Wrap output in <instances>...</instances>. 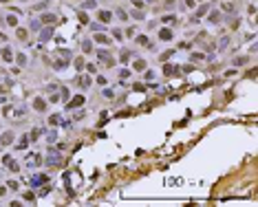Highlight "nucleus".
<instances>
[{"label":"nucleus","mask_w":258,"mask_h":207,"mask_svg":"<svg viewBox=\"0 0 258 207\" xmlns=\"http://www.w3.org/2000/svg\"><path fill=\"white\" fill-rule=\"evenodd\" d=\"M33 108L38 110V112H44V110H46V101L42 99V97H38V99L33 101Z\"/></svg>","instance_id":"nucleus-6"},{"label":"nucleus","mask_w":258,"mask_h":207,"mask_svg":"<svg viewBox=\"0 0 258 207\" xmlns=\"http://www.w3.org/2000/svg\"><path fill=\"white\" fill-rule=\"evenodd\" d=\"M0 2H9V0H0Z\"/></svg>","instance_id":"nucleus-36"},{"label":"nucleus","mask_w":258,"mask_h":207,"mask_svg":"<svg viewBox=\"0 0 258 207\" xmlns=\"http://www.w3.org/2000/svg\"><path fill=\"white\" fill-rule=\"evenodd\" d=\"M97 58H99V62H104L106 66H110V64H113V58H110L108 51H97Z\"/></svg>","instance_id":"nucleus-2"},{"label":"nucleus","mask_w":258,"mask_h":207,"mask_svg":"<svg viewBox=\"0 0 258 207\" xmlns=\"http://www.w3.org/2000/svg\"><path fill=\"white\" fill-rule=\"evenodd\" d=\"M218 20H221V16H218L216 11H214V13H210V22H218Z\"/></svg>","instance_id":"nucleus-21"},{"label":"nucleus","mask_w":258,"mask_h":207,"mask_svg":"<svg viewBox=\"0 0 258 207\" xmlns=\"http://www.w3.org/2000/svg\"><path fill=\"white\" fill-rule=\"evenodd\" d=\"M185 5H188V7L192 9V7H194V5H196V0H185Z\"/></svg>","instance_id":"nucleus-33"},{"label":"nucleus","mask_w":258,"mask_h":207,"mask_svg":"<svg viewBox=\"0 0 258 207\" xmlns=\"http://www.w3.org/2000/svg\"><path fill=\"white\" fill-rule=\"evenodd\" d=\"M245 62H247V58H245V55H243V58H236V60H234V64H236V66H241V64H245Z\"/></svg>","instance_id":"nucleus-20"},{"label":"nucleus","mask_w":258,"mask_h":207,"mask_svg":"<svg viewBox=\"0 0 258 207\" xmlns=\"http://www.w3.org/2000/svg\"><path fill=\"white\" fill-rule=\"evenodd\" d=\"M170 55H174V53H172V51H166V53H163V55H161V60H163V62H166V60L170 58Z\"/></svg>","instance_id":"nucleus-30"},{"label":"nucleus","mask_w":258,"mask_h":207,"mask_svg":"<svg viewBox=\"0 0 258 207\" xmlns=\"http://www.w3.org/2000/svg\"><path fill=\"white\" fill-rule=\"evenodd\" d=\"M223 11H227V13H234V11H236V7H234L232 2H223Z\"/></svg>","instance_id":"nucleus-17"},{"label":"nucleus","mask_w":258,"mask_h":207,"mask_svg":"<svg viewBox=\"0 0 258 207\" xmlns=\"http://www.w3.org/2000/svg\"><path fill=\"white\" fill-rule=\"evenodd\" d=\"M119 75H121V79H126V77L130 75V71H128V68H121V71H119Z\"/></svg>","instance_id":"nucleus-27"},{"label":"nucleus","mask_w":258,"mask_h":207,"mask_svg":"<svg viewBox=\"0 0 258 207\" xmlns=\"http://www.w3.org/2000/svg\"><path fill=\"white\" fill-rule=\"evenodd\" d=\"M133 66H135V71H143V68H146V62H143V60H135Z\"/></svg>","instance_id":"nucleus-14"},{"label":"nucleus","mask_w":258,"mask_h":207,"mask_svg":"<svg viewBox=\"0 0 258 207\" xmlns=\"http://www.w3.org/2000/svg\"><path fill=\"white\" fill-rule=\"evenodd\" d=\"M18 64H20V66H25V64H27V58H25V55H22V53L18 55Z\"/></svg>","instance_id":"nucleus-25"},{"label":"nucleus","mask_w":258,"mask_h":207,"mask_svg":"<svg viewBox=\"0 0 258 207\" xmlns=\"http://www.w3.org/2000/svg\"><path fill=\"white\" fill-rule=\"evenodd\" d=\"M40 20H42V24H46V26H49V24H55V22H58V18L53 16V13H44Z\"/></svg>","instance_id":"nucleus-4"},{"label":"nucleus","mask_w":258,"mask_h":207,"mask_svg":"<svg viewBox=\"0 0 258 207\" xmlns=\"http://www.w3.org/2000/svg\"><path fill=\"white\" fill-rule=\"evenodd\" d=\"M27 143H29V134H25V137L20 139V143H18V150H25V148H27Z\"/></svg>","instance_id":"nucleus-16"},{"label":"nucleus","mask_w":258,"mask_h":207,"mask_svg":"<svg viewBox=\"0 0 258 207\" xmlns=\"http://www.w3.org/2000/svg\"><path fill=\"white\" fill-rule=\"evenodd\" d=\"M97 18H99L101 22H110V18H113V13H110V11H99V13H97Z\"/></svg>","instance_id":"nucleus-11"},{"label":"nucleus","mask_w":258,"mask_h":207,"mask_svg":"<svg viewBox=\"0 0 258 207\" xmlns=\"http://www.w3.org/2000/svg\"><path fill=\"white\" fill-rule=\"evenodd\" d=\"M25 200H31V203H33V200H35V196L31 194V192H27V194H25Z\"/></svg>","instance_id":"nucleus-28"},{"label":"nucleus","mask_w":258,"mask_h":207,"mask_svg":"<svg viewBox=\"0 0 258 207\" xmlns=\"http://www.w3.org/2000/svg\"><path fill=\"white\" fill-rule=\"evenodd\" d=\"M82 49H84V51H86V53H88V51H91V49H93V44H91V42H88V40H84V44H82Z\"/></svg>","instance_id":"nucleus-22"},{"label":"nucleus","mask_w":258,"mask_h":207,"mask_svg":"<svg viewBox=\"0 0 258 207\" xmlns=\"http://www.w3.org/2000/svg\"><path fill=\"white\" fill-rule=\"evenodd\" d=\"M93 40L97 42V44H110V38H106L104 33H95V38Z\"/></svg>","instance_id":"nucleus-8"},{"label":"nucleus","mask_w":258,"mask_h":207,"mask_svg":"<svg viewBox=\"0 0 258 207\" xmlns=\"http://www.w3.org/2000/svg\"><path fill=\"white\" fill-rule=\"evenodd\" d=\"M7 24H9V26H18V16H16V13L7 16Z\"/></svg>","instance_id":"nucleus-13"},{"label":"nucleus","mask_w":258,"mask_h":207,"mask_svg":"<svg viewBox=\"0 0 258 207\" xmlns=\"http://www.w3.org/2000/svg\"><path fill=\"white\" fill-rule=\"evenodd\" d=\"M5 93H7V88H5V86H0V95H5Z\"/></svg>","instance_id":"nucleus-34"},{"label":"nucleus","mask_w":258,"mask_h":207,"mask_svg":"<svg viewBox=\"0 0 258 207\" xmlns=\"http://www.w3.org/2000/svg\"><path fill=\"white\" fill-rule=\"evenodd\" d=\"M51 35H53V31H51V29H42L40 38H42V40H44V42H46V40H51Z\"/></svg>","instance_id":"nucleus-15"},{"label":"nucleus","mask_w":258,"mask_h":207,"mask_svg":"<svg viewBox=\"0 0 258 207\" xmlns=\"http://www.w3.org/2000/svg\"><path fill=\"white\" fill-rule=\"evenodd\" d=\"M205 13H208V5H201V7H199V11H196V18L205 16Z\"/></svg>","instance_id":"nucleus-18"},{"label":"nucleus","mask_w":258,"mask_h":207,"mask_svg":"<svg viewBox=\"0 0 258 207\" xmlns=\"http://www.w3.org/2000/svg\"><path fill=\"white\" fill-rule=\"evenodd\" d=\"M159 38H161L163 42L172 40V31H170V29H161V31H159Z\"/></svg>","instance_id":"nucleus-9"},{"label":"nucleus","mask_w":258,"mask_h":207,"mask_svg":"<svg viewBox=\"0 0 258 207\" xmlns=\"http://www.w3.org/2000/svg\"><path fill=\"white\" fill-rule=\"evenodd\" d=\"M58 161H60V152H58V150H49V154H46V163L55 165Z\"/></svg>","instance_id":"nucleus-3"},{"label":"nucleus","mask_w":258,"mask_h":207,"mask_svg":"<svg viewBox=\"0 0 258 207\" xmlns=\"http://www.w3.org/2000/svg\"><path fill=\"white\" fill-rule=\"evenodd\" d=\"M77 82L82 84L84 88H88V86H91V79H88V77H80V79H77Z\"/></svg>","instance_id":"nucleus-19"},{"label":"nucleus","mask_w":258,"mask_h":207,"mask_svg":"<svg viewBox=\"0 0 258 207\" xmlns=\"http://www.w3.org/2000/svg\"><path fill=\"white\" fill-rule=\"evenodd\" d=\"M11 141H13V132H5L0 137V145H9Z\"/></svg>","instance_id":"nucleus-7"},{"label":"nucleus","mask_w":258,"mask_h":207,"mask_svg":"<svg viewBox=\"0 0 258 207\" xmlns=\"http://www.w3.org/2000/svg\"><path fill=\"white\" fill-rule=\"evenodd\" d=\"M82 104H84V95H77V97H73L66 104V108H77V106H82Z\"/></svg>","instance_id":"nucleus-5"},{"label":"nucleus","mask_w":258,"mask_h":207,"mask_svg":"<svg viewBox=\"0 0 258 207\" xmlns=\"http://www.w3.org/2000/svg\"><path fill=\"white\" fill-rule=\"evenodd\" d=\"M7 185H9V187H11V190H18V183H16V181H9Z\"/></svg>","instance_id":"nucleus-31"},{"label":"nucleus","mask_w":258,"mask_h":207,"mask_svg":"<svg viewBox=\"0 0 258 207\" xmlns=\"http://www.w3.org/2000/svg\"><path fill=\"white\" fill-rule=\"evenodd\" d=\"M80 20H82L84 24H86V22H88V16H86V13H80Z\"/></svg>","instance_id":"nucleus-32"},{"label":"nucleus","mask_w":258,"mask_h":207,"mask_svg":"<svg viewBox=\"0 0 258 207\" xmlns=\"http://www.w3.org/2000/svg\"><path fill=\"white\" fill-rule=\"evenodd\" d=\"M0 55H2V60H5V62H11V60H13V53H11V49H9V46H5Z\"/></svg>","instance_id":"nucleus-10"},{"label":"nucleus","mask_w":258,"mask_h":207,"mask_svg":"<svg viewBox=\"0 0 258 207\" xmlns=\"http://www.w3.org/2000/svg\"><path fill=\"white\" fill-rule=\"evenodd\" d=\"M117 16H119V20H126V11H124V9H119V11H117Z\"/></svg>","instance_id":"nucleus-29"},{"label":"nucleus","mask_w":258,"mask_h":207,"mask_svg":"<svg viewBox=\"0 0 258 207\" xmlns=\"http://www.w3.org/2000/svg\"><path fill=\"white\" fill-rule=\"evenodd\" d=\"M18 38H20V40H27V31L25 29H18Z\"/></svg>","instance_id":"nucleus-26"},{"label":"nucleus","mask_w":258,"mask_h":207,"mask_svg":"<svg viewBox=\"0 0 258 207\" xmlns=\"http://www.w3.org/2000/svg\"><path fill=\"white\" fill-rule=\"evenodd\" d=\"M46 183H49V176H46V174H35L31 185H33V187H40V185H46Z\"/></svg>","instance_id":"nucleus-1"},{"label":"nucleus","mask_w":258,"mask_h":207,"mask_svg":"<svg viewBox=\"0 0 258 207\" xmlns=\"http://www.w3.org/2000/svg\"><path fill=\"white\" fill-rule=\"evenodd\" d=\"M49 124H51V126L60 124V115H53V117H51V119H49Z\"/></svg>","instance_id":"nucleus-24"},{"label":"nucleus","mask_w":258,"mask_h":207,"mask_svg":"<svg viewBox=\"0 0 258 207\" xmlns=\"http://www.w3.org/2000/svg\"><path fill=\"white\" fill-rule=\"evenodd\" d=\"M163 73H166V75H176V73H179V68L172 66V64H166V66H163Z\"/></svg>","instance_id":"nucleus-12"},{"label":"nucleus","mask_w":258,"mask_h":207,"mask_svg":"<svg viewBox=\"0 0 258 207\" xmlns=\"http://www.w3.org/2000/svg\"><path fill=\"white\" fill-rule=\"evenodd\" d=\"M5 40H7V35H5V33H0V42H5Z\"/></svg>","instance_id":"nucleus-35"},{"label":"nucleus","mask_w":258,"mask_h":207,"mask_svg":"<svg viewBox=\"0 0 258 207\" xmlns=\"http://www.w3.org/2000/svg\"><path fill=\"white\" fill-rule=\"evenodd\" d=\"M174 20H176L174 16H163V22H166V24H170V22H172V24H174Z\"/></svg>","instance_id":"nucleus-23"}]
</instances>
